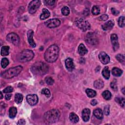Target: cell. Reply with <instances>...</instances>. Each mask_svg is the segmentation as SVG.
<instances>
[{
  "label": "cell",
  "mask_w": 125,
  "mask_h": 125,
  "mask_svg": "<svg viewBox=\"0 0 125 125\" xmlns=\"http://www.w3.org/2000/svg\"><path fill=\"white\" fill-rule=\"evenodd\" d=\"M59 53V48L56 44L50 45L45 52V60L48 62H55L58 58Z\"/></svg>",
  "instance_id": "cell-1"
},
{
  "label": "cell",
  "mask_w": 125,
  "mask_h": 125,
  "mask_svg": "<svg viewBox=\"0 0 125 125\" xmlns=\"http://www.w3.org/2000/svg\"><path fill=\"white\" fill-rule=\"evenodd\" d=\"M31 72L36 75L42 76L45 75L48 70L47 65L42 62H37L34 63L31 68Z\"/></svg>",
  "instance_id": "cell-2"
},
{
  "label": "cell",
  "mask_w": 125,
  "mask_h": 125,
  "mask_svg": "<svg viewBox=\"0 0 125 125\" xmlns=\"http://www.w3.org/2000/svg\"><path fill=\"white\" fill-rule=\"evenodd\" d=\"M60 116V111L56 109H51L45 112L43 116L44 122L46 123H54L57 122Z\"/></svg>",
  "instance_id": "cell-3"
},
{
  "label": "cell",
  "mask_w": 125,
  "mask_h": 125,
  "mask_svg": "<svg viewBox=\"0 0 125 125\" xmlns=\"http://www.w3.org/2000/svg\"><path fill=\"white\" fill-rule=\"evenodd\" d=\"M22 70L21 65L10 68L1 73V77L4 79H11L17 76Z\"/></svg>",
  "instance_id": "cell-4"
},
{
  "label": "cell",
  "mask_w": 125,
  "mask_h": 125,
  "mask_svg": "<svg viewBox=\"0 0 125 125\" xmlns=\"http://www.w3.org/2000/svg\"><path fill=\"white\" fill-rule=\"evenodd\" d=\"M34 56L33 52L29 49L22 50L17 56V59L21 62H25L31 60Z\"/></svg>",
  "instance_id": "cell-5"
},
{
  "label": "cell",
  "mask_w": 125,
  "mask_h": 125,
  "mask_svg": "<svg viewBox=\"0 0 125 125\" xmlns=\"http://www.w3.org/2000/svg\"><path fill=\"white\" fill-rule=\"evenodd\" d=\"M75 22L76 26L83 32L86 31L90 28V24L88 21L83 19H77L75 20Z\"/></svg>",
  "instance_id": "cell-6"
},
{
  "label": "cell",
  "mask_w": 125,
  "mask_h": 125,
  "mask_svg": "<svg viewBox=\"0 0 125 125\" xmlns=\"http://www.w3.org/2000/svg\"><path fill=\"white\" fill-rule=\"evenodd\" d=\"M7 40L15 45H18L20 43V38L15 33H10L6 36Z\"/></svg>",
  "instance_id": "cell-7"
},
{
  "label": "cell",
  "mask_w": 125,
  "mask_h": 125,
  "mask_svg": "<svg viewBox=\"0 0 125 125\" xmlns=\"http://www.w3.org/2000/svg\"><path fill=\"white\" fill-rule=\"evenodd\" d=\"M41 5V1L38 0H34L31 1L28 7V11L30 14H33L38 10Z\"/></svg>",
  "instance_id": "cell-8"
},
{
  "label": "cell",
  "mask_w": 125,
  "mask_h": 125,
  "mask_svg": "<svg viewBox=\"0 0 125 125\" xmlns=\"http://www.w3.org/2000/svg\"><path fill=\"white\" fill-rule=\"evenodd\" d=\"M61 21L58 19H49L44 22L45 25L49 28H55L60 25Z\"/></svg>",
  "instance_id": "cell-9"
},
{
  "label": "cell",
  "mask_w": 125,
  "mask_h": 125,
  "mask_svg": "<svg viewBox=\"0 0 125 125\" xmlns=\"http://www.w3.org/2000/svg\"><path fill=\"white\" fill-rule=\"evenodd\" d=\"M111 42L113 46V50L114 51H116L118 49L119 47V44L118 42V38L116 34H112L110 37Z\"/></svg>",
  "instance_id": "cell-10"
},
{
  "label": "cell",
  "mask_w": 125,
  "mask_h": 125,
  "mask_svg": "<svg viewBox=\"0 0 125 125\" xmlns=\"http://www.w3.org/2000/svg\"><path fill=\"white\" fill-rule=\"evenodd\" d=\"M87 42L91 44L94 45L97 43L98 40L96 36L93 33H88L86 36Z\"/></svg>",
  "instance_id": "cell-11"
},
{
  "label": "cell",
  "mask_w": 125,
  "mask_h": 125,
  "mask_svg": "<svg viewBox=\"0 0 125 125\" xmlns=\"http://www.w3.org/2000/svg\"><path fill=\"white\" fill-rule=\"evenodd\" d=\"M99 58L101 62L104 64L108 63L110 61V57L104 52H101L99 54Z\"/></svg>",
  "instance_id": "cell-12"
},
{
  "label": "cell",
  "mask_w": 125,
  "mask_h": 125,
  "mask_svg": "<svg viewBox=\"0 0 125 125\" xmlns=\"http://www.w3.org/2000/svg\"><path fill=\"white\" fill-rule=\"evenodd\" d=\"M26 100L30 105H34L38 103V98L35 94H30L26 96Z\"/></svg>",
  "instance_id": "cell-13"
},
{
  "label": "cell",
  "mask_w": 125,
  "mask_h": 125,
  "mask_svg": "<svg viewBox=\"0 0 125 125\" xmlns=\"http://www.w3.org/2000/svg\"><path fill=\"white\" fill-rule=\"evenodd\" d=\"M33 35H34V32L32 30H28L27 33L28 42L30 45V46H31L32 47H35L36 46V44L33 39Z\"/></svg>",
  "instance_id": "cell-14"
},
{
  "label": "cell",
  "mask_w": 125,
  "mask_h": 125,
  "mask_svg": "<svg viewBox=\"0 0 125 125\" xmlns=\"http://www.w3.org/2000/svg\"><path fill=\"white\" fill-rule=\"evenodd\" d=\"M65 64L66 69L69 71H72L74 69V64L73 62V60L71 58H68L65 61Z\"/></svg>",
  "instance_id": "cell-15"
},
{
  "label": "cell",
  "mask_w": 125,
  "mask_h": 125,
  "mask_svg": "<svg viewBox=\"0 0 125 125\" xmlns=\"http://www.w3.org/2000/svg\"><path fill=\"white\" fill-rule=\"evenodd\" d=\"M90 114V109L88 108H84L82 111V118L84 122H87L89 119Z\"/></svg>",
  "instance_id": "cell-16"
},
{
  "label": "cell",
  "mask_w": 125,
  "mask_h": 125,
  "mask_svg": "<svg viewBox=\"0 0 125 125\" xmlns=\"http://www.w3.org/2000/svg\"><path fill=\"white\" fill-rule=\"evenodd\" d=\"M88 52L87 49L84 46V45L83 43L80 44L78 47V53L81 56H83L86 54Z\"/></svg>",
  "instance_id": "cell-17"
},
{
  "label": "cell",
  "mask_w": 125,
  "mask_h": 125,
  "mask_svg": "<svg viewBox=\"0 0 125 125\" xmlns=\"http://www.w3.org/2000/svg\"><path fill=\"white\" fill-rule=\"evenodd\" d=\"M114 25V23L112 21H109L102 25V28L105 31L108 30L112 29Z\"/></svg>",
  "instance_id": "cell-18"
},
{
  "label": "cell",
  "mask_w": 125,
  "mask_h": 125,
  "mask_svg": "<svg viewBox=\"0 0 125 125\" xmlns=\"http://www.w3.org/2000/svg\"><path fill=\"white\" fill-rule=\"evenodd\" d=\"M94 115L98 119H102L103 118V113L102 109L100 108L95 109L93 111Z\"/></svg>",
  "instance_id": "cell-19"
},
{
  "label": "cell",
  "mask_w": 125,
  "mask_h": 125,
  "mask_svg": "<svg viewBox=\"0 0 125 125\" xmlns=\"http://www.w3.org/2000/svg\"><path fill=\"white\" fill-rule=\"evenodd\" d=\"M50 14L49 11L47 9L44 8L42 9V13L40 15V19L41 20H45L50 16Z\"/></svg>",
  "instance_id": "cell-20"
},
{
  "label": "cell",
  "mask_w": 125,
  "mask_h": 125,
  "mask_svg": "<svg viewBox=\"0 0 125 125\" xmlns=\"http://www.w3.org/2000/svg\"><path fill=\"white\" fill-rule=\"evenodd\" d=\"M94 86L96 89H102L104 87V82L102 80L98 79L96 80L94 83Z\"/></svg>",
  "instance_id": "cell-21"
},
{
  "label": "cell",
  "mask_w": 125,
  "mask_h": 125,
  "mask_svg": "<svg viewBox=\"0 0 125 125\" xmlns=\"http://www.w3.org/2000/svg\"><path fill=\"white\" fill-rule=\"evenodd\" d=\"M102 74L104 77L106 79H108L110 77V70L107 66H105L103 69Z\"/></svg>",
  "instance_id": "cell-22"
},
{
  "label": "cell",
  "mask_w": 125,
  "mask_h": 125,
  "mask_svg": "<svg viewBox=\"0 0 125 125\" xmlns=\"http://www.w3.org/2000/svg\"><path fill=\"white\" fill-rule=\"evenodd\" d=\"M9 47L8 46H3L1 48L0 54L2 56H7L9 54Z\"/></svg>",
  "instance_id": "cell-23"
},
{
  "label": "cell",
  "mask_w": 125,
  "mask_h": 125,
  "mask_svg": "<svg viewBox=\"0 0 125 125\" xmlns=\"http://www.w3.org/2000/svg\"><path fill=\"white\" fill-rule=\"evenodd\" d=\"M122 73H123L122 70L119 68L114 67L112 69V73L113 75H114L116 77L120 76L122 74Z\"/></svg>",
  "instance_id": "cell-24"
},
{
  "label": "cell",
  "mask_w": 125,
  "mask_h": 125,
  "mask_svg": "<svg viewBox=\"0 0 125 125\" xmlns=\"http://www.w3.org/2000/svg\"><path fill=\"white\" fill-rule=\"evenodd\" d=\"M69 119L70 121L73 123H76L79 121V118L77 114L75 113L72 112L69 115Z\"/></svg>",
  "instance_id": "cell-25"
},
{
  "label": "cell",
  "mask_w": 125,
  "mask_h": 125,
  "mask_svg": "<svg viewBox=\"0 0 125 125\" xmlns=\"http://www.w3.org/2000/svg\"><path fill=\"white\" fill-rule=\"evenodd\" d=\"M17 110L15 107H11L9 108V116L10 118H14L17 114Z\"/></svg>",
  "instance_id": "cell-26"
},
{
  "label": "cell",
  "mask_w": 125,
  "mask_h": 125,
  "mask_svg": "<svg viewBox=\"0 0 125 125\" xmlns=\"http://www.w3.org/2000/svg\"><path fill=\"white\" fill-rule=\"evenodd\" d=\"M85 92L87 96L89 98H93L96 95V92L92 89H86L85 90Z\"/></svg>",
  "instance_id": "cell-27"
},
{
  "label": "cell",
  "mask_w": 125,
  "mask_h": 125,
  "mask_svg": "<svg viewBox=\"0 0 125 125\" xmlns=\"http://www.w3.org/2000/svg\"><path fill=\"white\" fill-rule=\"evenodd\" d=\"M23 100V96L21 93H16L15 96V101L17 104L21 103Z\"/></svg>",
  "instance_id": "cell-28"
},
{
  "label": "cell",
  "mask_w": 125,
  "mask_h": 125,
  "mask_svg": "<svg viewBox=\"0 0 125 125\" xmlns=\"http://www.w3.org/2000/svg\"><path fill=\"white\" fill-rule=\"evenodd\" d=\"M102 96L104 99H105L106 100H109L111 99V94L109 91L105 90L103 92Z\"/></svg>",
  "instance_id": "cell-29"
},
{
  "label": "cell",
  "mask_w": 125,
  "mask_h": 125,
  "mask_svg": "<svg viewBox=\"0 0 125 125\" xmlns=\"http://www.w3.org/2000/svg\"><path fill=\"white\" fill-rule=\"evenodd\" d=\"M116 58L117 59V60L120 62L121 63H122V64H123L124 65L125 64V56L124 55L122 54H119L118 55H117L116 56Z\"/></svg>",
  "instance_id": "cell-30"
},
{
  "label": "cell",
  "mask_w": 125,
  "mask_h": 125,
  "mask_svg": "<svg viewBox=\"0 0 125 125\" xmlns=\"http://www.w3.org/2000/svg\"><path fill=\"white\" fill-rule=\"evenodd\" d=\"M115 101L118 103L119 104H120L121 105V106H122V107H124L125 106V99L123 97H116L115 98Z\"/></svg>",
  "instance_id": "cell-31"
},
{
  "label": "cell",
  "mask_w": 125,
  "mask_h": 125,
  "mask_svg": "<svg viewBox=\"0 0 125 125\" xmlns=\"http://www.w3.org/2000/svg\"><path fill=\"white\" fill-rule=\"evenodd\" d=\"M91 12H92V14L95 15L99 14L100 12V10L99 6H98L97 5H94V6H93L92 10H91Z\"/></svg>",
  "instance_id": "cell-32"
},
{
  "label": "cell",
  "mask_w": 125,
  "mask_h": 125,
  "mask_svg": "<svg viewBox=\"0 0 125 125\" xmlns=\"http://www.w3.org/2000/svg\"><path fill=\"white\" fill-rule=\"evenodd\" d=\"M9 64V61L6 58H3L1 61V66L2 68H5Z\"/></svg>",
  "instance_id": "cell-33"
},
{
  "label": "cell",
  "mask_w": 125,
  "mask_h": 125,
  "mask_svg": "<svg viewBox=\"0 0 125 125\" xmlns=\"http://www.w3.org/2000/svg\"><path fill=\"white\" fill-rule=\"evenodd\" d=\"M62 13L64 16H67L70 13V10L67 6H63L61 9Z\"/></svg>",
  "instance_id": "cell-34"
},
{
  "label": "cell",
  "mask_w": 125,
  "mask_h": 125,
  "mask_svg": "<svg viewBox=\"0 0 125 125\" xmlns=\"http://www.w3.org/2000/svg\"><path fill=\"white\" fill-rule=\"evenodd\" d=\"M118 24L120 27H123L125 26V17L124 16L120 17L118 19Z\"/></svg>",
  "instance_id": "cell-35"
},
{
  "label": "cell",
  "mask_w": 125,
  "mask_h": 125,
  "mask_svg": "<svg viewBox=\"0 0 125 125\" xmlns=\"http://www.w3.org/2000/svg\"><path fill=\"white\" fill-rule=\"evenodd\" d=\"M41 92H42V94L45 95L47 98H49L50 96V95H51L50 92L49 90L48 89H47V88H45L42 89V90Z\"/></svg>",
  "instance_id": "cell-36"
},
{
  "label": "cell",
  "mask_w": 125,
  "mask_h": 125,
  "mask_svg": "<svg viewBox=\"0 0 125 125\" xmlns=\"http://www.w3.org/2000/svg\"><path fill=\"white\" fill-rule=\"evenodd\" d=\"M45 82L46 83L48 84V85H52L54 83V80L52 79V77H51L50 76L46 77L45 78Z\"/></svg>",
  "instance_id": "cell-37"
},
{
  "label": "cell",
  "mask_w": 125,
  "mask_h": 125,
  "mask_svg": "<svg viewBox=\"0 0 125 125\" xmlns=\"http://www.w3.org/2000/svg\"><path fill=\"white\" fill-rule=\"evenodd\" d=\"M13 90V88L12 86H7L5 89H3V92L4 93H8L12 92Z\"/></svg>",
  "instance_id": "cell-38"
},
{
  "label": "cell",
  "mask_w": 125,
  "mask_h": 125,
  "mask_svg": "<svg viewBox=\"0 0 125 125\" xmlns=\"http://www.w3.org/2000/svg\"><path fill=\"white\" fill-rule=\"evenodd\" d=\"M108 16L107 14H103L98 18V19L100 21H106L108 19Z\"/></svg>",
  "instance_id": "cell-39"
},
{
  "label": "cell",
  "mask_w": 125,
  "mask_h": 125,
  "mask_svg": "<svg viewBox=\"0 0 125 125\" xmlns=\"http://www.w3.org/2000/svg\"><path fill=\"white\" fill-rule=\"evenodd\" d=\"M104 114L106 115H108L109 114V106L108 105H107L105 106H104Z\"/></svg>",
  "instance_id": "cell-40"
},
{
  "label": "cell",
  "mask_w": 125,
  "mask_h": 125,
  "mask_svg": "<svg viewBox=\"0 0 125 125\" xmlns=\"http://www.w3.org/2000/svg\"><path fill=\"white\" fill-rule=\"evenodd\" d=\"M110 86H111V87L112 88V89H113L114 91L117 90L118 87H117V84H116V83L115 82H112L111 83Z\"/></svg>",
  "instance_id": "cell-41"
},
{
  "label": "cell",
  "mask_w": 125,
  "mask_h": 125,
  "mask_svg": "<svg viewBox=\"0 0 125 125\" xmlns=\"http://www.w3.org/2000/svg\"><path fill=\"white\" fill-rule=\"evenodd\" d=\"M111 13L113 15H115V16H117L119 15V11L117 10L116 9H115L114 8H111Z\"/></svg>",
  "instance_id": "cell-42"
},
{
  "label": "cell",
  "mask_w": 125,
  "mask_h": 125,
  "mask_svg": "<svg viewBox=\"0 0 125 125\" xmlns=\"http://www.w3.org/2000/svg\"><path fill=\"white\" fill-rule=\"evenodd\" d=\"M45 2H46V3L49 5V6H52V5H54L56 2V1L55 0H45Z\"/></svg>",
  "instance_id": "cell-43"
},
{
  "label": "cell",
  "mask_w": 125,
  "mask_h": 125,
  "mask_svg": "<svg viewBox=\"0 0 125 125\" xmlns=\"http://www.w3.org/2000/svg\"><path fill=\"white\" fill-rule=\"evenodd\" d=\"M24 124H25V121L24 119L20 120L17 123V125H22Z\"/></svg>",
  "instance_id": "cell-44"
},
{
  "label": "cell",
  "mask_w": 125,
  "mask_h": 125,
  "mask_svg": "<svg viewBox=\"0 0 125 125\" xmlns=\"http://www.w3.org/2000/svg\"><path fill=\"white\" fill-rule=\"evenodd\" d=\"M97 100H95V99H93V100H92L91 101V105H96L97 104Z\"/></svg>",
  "instance_id": "cell-45"
},
{
  "label": "cell",
  "mask_w": 125,
  "mask_h": 125,
  "mask_svg": "<svg viewBox=\"0 0 125 125\" xmlns=\"http://www.w3.org/2000/svg\"><path fill=\"white\" fill-rule=\"evenodd\" d=\"M11 96H12L11 94H6L5 96V99L6 100H10L11 99Z\"/></svg>",
  "instance_id": "cell-46"
},
{
  "label": "cell",
  "mask_w": 125,
  "mask_h": 125,
  "mask_svg": "<svg viewBox=\"0 0 125 125\" xmlns=\"http://www.w3.org/2000/svg\"><path fill=\"white\" fill-rule=\"evenodd\" d=\"M124 90H125V88H123L122 89V92H123V94H124V95H125Z\"/></svg>",
  "instance_id": "cell-47"
},
{
  "label": "cell",
  "mask_w": 125,
  "mask_h": 125,
  "mask_svg": "<svg viewBox=\"0 0 125 125\" xmlns=\"http://www.w3.org/2000/svg\"><path fill=\"white\" fill-rule=\"evenodd\" d=\"M3 98V96H2V93L0 92V99H2Z\"/></svg>",
  "instance_id": "cell-48"
}]
</instances>
